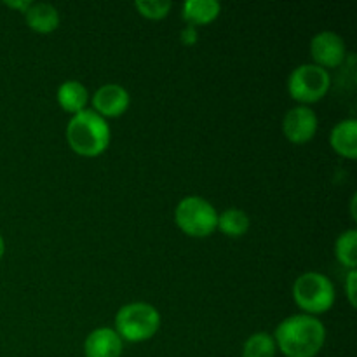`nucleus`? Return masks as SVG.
Returning <instances> with one entry per match:
<instances>
[{"instance_id":"obj_6","label":"nucleus","mask_w":357,"mask_h":357,"mask_svg":"<svg viewBox=\"0 0 357 357\" xmlns=\"http://www.w3.org/2000/svg\"><path fill=\"white\" fill-rule=\"evenodd\" d=\"M330 89V73L317 65H300L288 79V91L300 103H316Z\"/></svg>"},{"instance_id":"obj_1","label":"nucleus","mask_w":357,"mask_h":357,"mask_svg":"<svg viewBox=\"0 0 357 357\" xmlns=\"http://www.w3.org/2000/svg\"><path fill=\"white\" fill-rule=\"evenodd\" d=\"M326 338L323 323L314 316H291L282 321L274 335L275 347L286 357H314Z\"/></svg>"},{"instance_id":"obj_20","label":"nucleus","mask_w":357,"mask_h":357,"mask_svg":"<svg viewBox=\"0 0 357 357\" xmlns=\"http://www.w3.org/2000/svg\"><path fill=\"white\" fill-rule=\"evenodd\" d=\"M181 42L185 45H194L197 42V30H195V26L188 24L187 28H183V31H181Z\"/></svg>"},{"instance_id":"obj_2","label":"nucleus","mask_w":357,"mask_h":357,"mask_svg":"<svg viewBox=\"0 0 357 357\" xmlns=\"http://www.w3.org/2000/svg\"><path fill=\"white\" fill-rule=\"evenodd\" d=\"M66 139L72 150L84 157H96L110 143V128L101 115L93 110L79 112L66 128Z\"/></svg>"},{"instance_id":"obj_9","label":"nucleus","mask_w":357,"mask_h":357,"mask_svg":"<svg viewBox=\"0 0 357 357\" xmlns=\"http://www.w3.org/2000/svg\"><path fill=\"white\" fill-rule=\"evenodd\" d=\"M129 93L119 84L101 86L93 96L94 112L101 117H119L129 108Z\"/></svg>"},{"instance_id":"obj_12","label":"nucleus","mask_w":357,"mask_h":357,"mask_svg":"<svg viewBox=\"0 0 357 357\" xmlns=\"http://www.w3.org/2000/svg\"><path fill=\"white\" fill-rule=\"evenodd\" d=\"M28 26L37 33H51L58 28L59 14L54 6L45 2H31L30 7L24 10Z\"/></svg>"},{"instance_id":"obj_7","label":"nucleus","mask_w":357,"mask_h":357,"mask_svg":"<svg viewBox=\"0 0 357 357\" xmlns=\"http://www.w3.org/2000/svg\"><path fill=\"white\" fill-rule=\"evenodd\" d=\"M310 56L321 68H335L340 66L347 58L345 42L340 35L333 31H321L310 42Z\"/></svg>"},{"instance_id":"obj_4","label":"nucleus","mask_w":357,"mask_h":357,"mask_svg":"<svg viewBox=\"0 0 357 357\" xmlns=\"http://www.w3.org/2000/svg\"><path fill=\"white\" fill-rule=\"evenodd\" d=\"M293 298L305 312L323 314L333 307L335 286L326 275L319 272H307L295 281Z\"/></svg>"},{"instance_id":"obj_15","label":"nucleus","mask_w":357,"mask_h":357,"mask_svg":"<svg viewBox=\"0 0 357 357\" xmlns=\"http://www.w3.org/2000/svg\"><path fill=\"white\" fill-rule=\"evenodd\" d=\"M216 229L229 237H241L250 229V216L237 208L225 209L222 215H218Z\"/></svg>"},{"instance_id":"obj_22","label":"nucleus","mask_w":357,"mask_h":357,"mask_svg":"<svg viewBox=\"0 0 357 357\" xmlns=\"http://www.w3.org/2000/svg\"><path fill=\"white\" fill-rule=\"evenodd\" d=\"M3 251H6V244H3V239H2V236H0V258L3 257Z\"/></svg>"},{"instance_id":"obj_8","label":"nucleus","mask_w":357,"mask_h":357,"mask_svg":"<svg viewBox=\"0 0 357 357\" xmlns=\"http://www.w3.org/2000/svg\"><path fill=\"white\" fill-rule=\"evenodd\" d=\"M317 131V117L309 107H295L284 115L282 132L291 143L302 145L310 142Z\"/></svg>"},{"instance_id":"obj_13","label":"nucleus","mask_w":357,"mask_h":357,"mask_svg":"<svg viewBox=\"0 0 357 357\" xmlns=\"http://www.w3.org/2000/svg\"><path fill=\"white\" fill-rule=\"evenodd\" d=\"M89 101V93L79 80H66L58 89V103L59 107L70 114H79L86 110V105Z\"/></svg>"},{"instance_id":"obj_18","label":"nucleus","mask_w":357,"mask_h":357,"mask_svg":"<svg viewBox=\"0 0 357 357\" xmlns=\"http://www.w3.org/2000/svg\"><path fill=\"white\" fill-rule=\"evenodd\" d=\"M173 3L167 0H136L135 7L139 10L143 17L149 20H162L169 14Z\"/></svg>"},{"instance_id":"obj_5","label":"nucleus","mask_w":357,"mask_h":357,"mask_svg":"<svg viewBox=\"0 0 357 357\" xmlns=\"http://www.w3.org/2000/svg\"><path fill=\"white\" fill-rule=\"evenodd\" d=\"M176 225L190 237H208L216 230L218 213L216 209L197 195L185 197L174 211Z\"/></svg>"},{"instance_id":"obj_11","label":"nucleus","mask_w":357,"mask_h":357,"mask_svg":"<svg viewBox=\"0 0 357 357\" xmlns=\"http://www.w3.org/2000/svg\"><path fill=\"white\" fill-rule=\"evenodd\" d=\"M330 143L338 155L354 160L357 157V122L354 119L338 122L331 131Z\"/></svg>"},{"instance_id":"obj_16","label":"nucleus","mask_w":357,"mask_h":357,"mask_svg":"<svg viewBox=\"0 0 357 357\" xmlns=\"http://www.w3.org/2000/svg\"><path fill=\"white\" fill-rule=\"evenodd\" d=\"M278 347H275L274 337L265 331L253 333L243 347V357H275Z\"/></svg>"},{"instance_id":"obj_19","label":"nucleus","mask_w":357,"mask_h":357,"mask_svg":"<svg viewBox=\"0 0 357 357\" xmlns=\"http://www.w3.org/2000/svg\"><path fill=\"white\" fill-rule=\"evenodd\" d=\"M356 278H357V272L351 271L347 275V296H349V302L351 305H356Z\"/></svg>"},{"instance_id":"obj_3","label":"nucleus","mask_w":357,"mask_h":357,"mask_svg":"<svg viewBox=\"0 0 357 357\" xmlns=\"http://www.w3.org/2000/svg\"><path fill=\"white\" fill-rule=\"evenodd\" d=\"M160 316L150 303L135 302L122 307L115 316V331L126 342H145L157 333Z\"/></svg>"},{"instance_id":"obj_10","label":"nucleus","mask_w":357,"mask_h":357,"mask_svg":"<svg viewBox=\"0 0 357 357\" xmlns=\"http://www.w3.org/2000/svg\"><path fill=\"white\" fill-rule=\"evenodd\" d=\"M122 349L124 344L117 331L112 328H98L87 335L84 354L86 357H121Z\"/></svg>"},{"instance_id":"obj_14","label":"nucleus","mask_w":357,"mask_h":357,"mask_svg":"<svg viewBox=\"0 0 357 357\" xmlns=\"http://www.w3.org/2000/svg\"><path fill=\"white\" fill-rule=\"evenodd\" d=\"M222 6L215 0H187L183 3V20L195 24H208L218 17Z\"/></svg>"},{"instance_id":"obj_21","label":"nucleus","mask_w":357,"mask_h":357,"mask_svg":"<svg viewBox=\"0 0 357 357\" xmlns=\"http://www.w3.org/2000/svg\"><path fill=\"white\" fill-rule=\"evenodd\" d=\"M30 3L31 2H28V0H24V2H6V6H9V7H14V9H21L24 13V10L28 9V7H30Z\"/></svg>"},{"instance_id":"obj_17","label":"nucleus","mask_w":357,"mask_h":357,"mask_svg":"<svg viewBox=\"0 0 357 357\" xmlns=\"http://www.w3.org/2000/svg\"><path fill=\"white\" fill-rule=\"evenodd\" d=\"M356 230H347V232H344L338 237L337 244H335V255H337L338 261H340L344 267H347L349 271H356Z\"/></svg>"}]
</instances>
